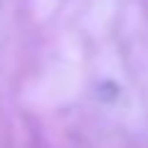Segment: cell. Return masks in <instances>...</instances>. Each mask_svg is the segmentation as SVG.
Listing matches in <instances>:
<instances>
[]
</instances>
